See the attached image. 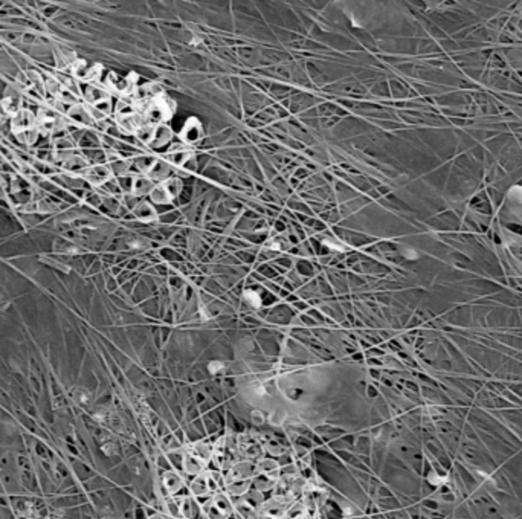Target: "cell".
<instances>
[{"instance_id":"cell-2","label":"cell","mask_w":522,"mask_h":519,"mask_svg":"<svg viewBox=\"0 0 522 519\" xmlns=\"http://www.w3.org/2000/svg\"><path fill=\"white\" fill-rule=\"evenodd\" d=\"M110 174H112V171H110L109 167L96 165V167H92V168L87 170L86 179H87L92 185H101V183H106V182L110 179Z\"/></svg>"},{"instance_id":"cell-16","label":"cell","mask_w":522,"mask_h":519,"mask_svg":"<svg viewBox=\"0 0 522 519\" xmlns=\"http://www.w3.org/2000/svg\"><path fill=\"white\" fill-rule=\"evenodd\" d=\"M244 298H246V301H247L250 305H254V307H258V305L261 304V298H260V295H258V293H255V292H252V290L246 292V293H244Z\"/></svg>"},{"instance_id":"cell-17","label":"cell","mask_w":522,"mask_h":519,"mask_svg":"<svg viewBox=\"0 0 522 519\" xmlns=\"http://www.w3.org/2000/svg\"><path fill=\"white\" fill-rule=\"evenodd\" d=\"M67 168H72V170H80V168H86V162L78 158V156H73L69 159L67 162Z\"/></svg>"},{"instance_id":"cell-19","label":"cell","mask_w":522,"mask_h":519,"mask_svg":"<svg viewBox=\"0 0 522 519\" xmlns=\"http://www.w3.org/2000/svg\"><path fill=\"white\" fill-rule=\"evenodd\" d=\"M183 168H185V170H189V171H192V170H194V168H196V159H194V158H192V156H191V158H189V159H188V161H186V162L183 164Z\"/></svg>"},{"instance_id":"cell-4","label":"cell","mask_w":522,"mask_h":519,"mask_svg":"<svg viewBox=\"0 0 522 519\" xmlns=\"http://www.w3.org/2000/svg\"><path fill=\"white\" fill-rule=\"evenodd\" d=\"M173 138V131L170 130V127L167 125H158L154 128V136L151 141V145L154 148H161L164 145H167Z\"/></svg>"},{"instance_id":"cell-12","label":"cell","mask_w":522,"mask_h":519,"mask_svg":"<svg viewBox=\"0 0 522 519\" xmlns=\"http://www.w3.org/2000/svg\"><path fill=\"white\" fill-rule=\"evenodd\" d=\"M87 100L93 104H98L104 100H109V95L103 90V89H96V87H90L87 92Z\"/></svg>"},{"instance_id":"cell-6","label":"cell","mask_w":522,"mask_h":519,"mask_svg":"<svg viewBox=\"0 0 522 519\" xmlns=\"http://www.w3.org/2000/svg\"><path fill=\"white\" fill-rule=\"evenodd\" d=\"M286 513L284 510V503H281L280 499H272L263 506V515L270 518V519H278Z\"/></svg>"},{"instance_id":"cell-9","label":"cell","mask_w":522,"mask_h":519,"mask_svg":"<svg viewBox=\"0 0 522 519\" xmlns=\"http://www.w3.org/2000/svg\"><path fill=\"white\" fill-rule=\"evenodd\" d=\"M148 196H150V200H151L153 203H158V205L168 203V202L171 200L170 194L167 193V189L164 188V185H162V183L154 186V188L151 189V193H150Z\"/></svg>"},{"instance_id":"cell-13","label":"cell","mask_w":522,"mask_h":519,"mask_svg":"<svg viewBox=\"0 0 522 519\" xmlns=\"http://www.w3.org/2000/svg\"><path fill=\"white\" fill-rule=\"evenodd\" d=\"M191 158L189 151L186 150H179V151H173L170 155V161L173 165H177V167H183V164Z\"/></svg>"},{"instance_id":"cell-10","label":"cell","mask_w":522,"mask_h":519,"mask_svg":"<svg viewBox=\"0 0 522 519\" xmlns=\"http://www.w3.org/2000/svg\"><path fill=\"white\" fill-rule=\"evenodd\" d=\"M134 134H136V138H138L141 142H144V144H151L153 136H154V127H153L151 124L145 122V124H142V125L136 130V133H134Z\"/></svg>"},{"instance_id":"cell-7","label":"cell","mask_w":522,"mask_h":519,"mask_svg":"<svg viewBox=\"0 0 522 519\" xmlns=\"http://www.w3.org/2000/svg\"><path fill=\"white\" fill-rule=\"evenodd\" d=\"M154 188L153 185V180L150 177H136L133 180V194L134 196H145V194H150L151 189Z\"/></svg>"},{"instance_id":"cell-8","label":"cell","mask_w":522,"mask_h":519,"mask_svg":"<svg viewBox=\"0 0 522 519\" xmlns=\"http://www.w3.org/2000/svg\"><path fill=\"white\" fill-rule=\"evenodd\" d=\"M134 214H136L138 219L148 222V220H151V219L156 217V211H154V208H153L150 203L141 202V203L136 205V208H134Z\"/></svg>"},{"instance_id":"cell-1","label":"cell","mask_w":522,"mask_h":519,"mask_svg":"<svg viewBox=\"0 0 522 519\" xmlns=\"http://www.w3.org/2000/svg\"><path fill=\"white\" fill-rule=\"evenodd\" d=\"M180 136H182V139H183L186 144H196V142H199L200 138H202V125H200V122H199L197 119H194V118L189 119V121L185 124Z\"/></svg>"},{"instance_id":"cell-14","label":"cell","mask_w":522,"mask_h":519,"mask_svg":"<svg viewBox=\"0 0 522 519\" xmlns=\"http://www.w3.org/2000/svg\"><path fill=\"white\" fill-rule=\"evenodd\" d=\"M165 486L170 492H177L182 486V479L176 473H167L165 476Z\"/></svg>"},{"instance_id":"cell-3","label":"cell","mask_w":522,"mask_h":519,"mask_svg":"<svg viewBox=\"0 0 522 519\" xmlns=\"http://www.w3.org/2000/svg\"><path fill=\"white\" fill-rule=\"evenodd\" d=\"M34 115L28 110H20L18 112L15 116H12V121H11V125L14 128V131L18 134V131H26L32 127L34 124Z\"/></svg>"},{"instance_id":"cell-5","label":"cell","mask_w":522,"mask_h":519,"mask_svg":"<svg viewBox=\"0 0 522 519\" xmlns=\"http://www.w3.org/2000/svg\"><path fill=\"white\" fill-rule=\"evenodd\" d=\"M168 176H170V167L162 161H154L153 167L148 170V177L151 180H159L164 183V180H167Z\"/></svg>"},{"instance_id":"cell-15","label":"cell","mask_w":522,"mask_h":519,"mask_svg":"<svg viewBox=\"0 0 522 519\" xmlns=\"http://www.w3.org/2000/svg\"><path fill=\"white\" fill-rule=\"evenodd\" d=\"M127 170H128V164L124 162V161H116V162H113L112 167H110V171H113L116 176H121V177L125 174Z\"/></svg>"},{"instance_id":"cell-11","label":"cell","mask_w":522,"mask_h":519,"mask_svg":"<svg viewBox=\"0 0 522 519\" xmlns=\"http://www.w3.org/2000/svg\"><path fill=\"white\" fill-rule=\"evenodd\" d=\"M164 188L167 189V193L170 194V197L173 199V197H176L179 193H180V188H182V183H180V180L179 179H176V177H171V179H167L164 183Z\"/></svg>"},{"instance_id":"cell-18","label":"cell","mask_w":522,"mask_h":519,"mask_svg":"<svg viewBox=\"0 0 522 519\" xmlns=\"http://www.w3.org/2000/svg\"><path fill=\"white\" fill-rule=\"evenodd\" d=\"M208 370L211 374H222L225 371V365L222 362H211L208 365Z\"/></svg>"}]
</instances>
